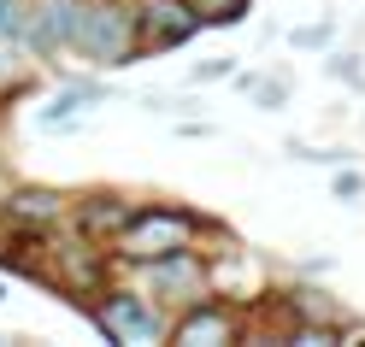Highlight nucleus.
<instances>
[{"mask_svg": "<svg viewBox=\"0 0 365 347\" xmlns=\"http://www.w3.org/2000/svg\"><path fill=\"white\" fill-rule=\"evenodd\" d=\"M189 6L200 12V24H236L247 12V0H189Z\"/></svg>", "mask_w": 365, "mask_h": 347, "instance_id": "nucleus-13", "label": "nucleus"}, {"mask_svg": "<svg viewBox=\"0 0 365 347\" xmlns=\"http://www.w3.org/2000/svg\"><path fill=\"white\" fill-rule=\"evenodd\" d=\"M71 53H83L88 65H101V71L135 65L142 59V18H135V0H88Z\"/></svg>", "mask_w": 365, "mask_h": 347, "instance_id": "nucleus-1", "label": "nucleus"}, {"mask_svg": "<svg viewBox=\"0 0 365 347\" xmlns=\"http://www.w3.org/2000/svg\"><path fill=\"white\" fill-rule=\"evenodd\" d=\"M330 77H341V83H354V88H365V71H359V53H330Z\"/></svg>", "mask_w": 365, "mask_h": 347, "instance_id": "nucleus-16", "label": "nucleus"}, {"mask_svg": "<svg viewBox=\"0 0 365 347\" xmlns=\"http://www.w3.org/2000/svg\"><path fill=\"white\" fill-rule=\"evenodd\" d=\"M236 336H242V318L224 306L218 294L200 300V306H189V312H177V323H171L177 347H212V341H236Z\"/></svg>", "mask_w": 365, "mask_h": 347, "instance_id": "nucleus-6", "label": "nucleus"}, {"mask_svg": "<svg viewBox=\"0 0 365 347\" xmlns=\"http://www.w3.org/2000/svg\"><path fill=\"white\" fill-rule=\"evenodd\" d=\"M0 36H12L18 48L48 59V41H41V24H36V0H0Z\"/></svg>", "mask_w": 365, "mask_h": 347, "instance_id": "nucleus-11", "label": "nucleus"}, {"mask_svg": "<svg viewBox=\"0 0 365 347\" xmlns=\"http://www.w3.org/2000/svg\"><path fill=\"white\" fill-rule=\"evenodd\" d=\"M95 323L112 336V341H130V347H153V341H165L171 336V323H165V312L153 306V300H142V294H106V300H95Z\"/></svg>", "mask_w": 365, "mask_h": 347, "instance_id": "nucleus-3", "label": "nucleus"}, {"mask_svg": "<svg viewBox=\"0 0 365 347\" xmlns=\"http://www.w3.org/2000/svg\"><path fill=\"white\" fill-rule=\"evenodd\" d=\"M101 100H112V88L106 83H88V77H65V88L53 95V106H41V130H65V118L71 112H83V106H101Z\"/></svg>", "mask_w": 365, "mask_h": 347, "instance_id": "nucleus-10", "label": "nucleus"}, {"mask_svg": "<svg viewBox=\"0 0 365 347\" xmlns=\"http://www.w3.org/2000/svg\"><path fill=\"white\" fill-rule=\"evenodd\" d=\"M330 24H301V30H289V48H301V53H324L330 48Z\"/></svg>", "mask_w": 365, "mask_h": 347, "instance_id": "nucleus-14", "label": "nucleus"}, {"mask_svg": "<svg viewBox=\"0 0 365 347\" xmlns=\"http://www.w3.org/2000/svg\"><path fill=\"white\" fill-rule=\"evenodd\" d=\"M18 77H24V59H18V41L0 36V88H18Z\"/></svg>", "mask_w": 365, "mask_h": 347, "instance_id": "nucleus-15", "label": "nucleus"}, {"mask_svg": "<svg viewBox=\"0 0 365 347\" xmlns=\"http://www.w3.org/2000/svg\"><path fill=\"white\" fill-rule=\"evenodd\" d=\"M130 212H135V206H124L118 195H88L71 218H77V229H83L88 247H112V242H118V229L130 224Z\"/></svg>", "mask_w": 365, "mask_h": 347, "instance_id": "nucleus-8", "label": "nucleus"}, {"mask_svg": "<svg viewBox=\"0 0 365 347\" xmlns=\"http://www.w3.org/2000/svg\"><path fill=\"white\" fill-rule=\"evenodd\" d=\"M330 189H336V200H348V206H354V200L365 195V177H359V171H336Z\"/></svg>", "mask_w": 365, "mask_h": 347, "instance_id": "nucleus-17", "label": "nucleus"}, {"mask_svg": "<svg viewBox=\"0 0 365 347\" xmlns=\"http://www.w3.org/2000/svg\"><path fill=\"white\" fill-rule=\"evenodd\" d=\"M83 12H88V0H36V24H41V41H48V53L77 48Z\"/></svg>", "mask_w": 365, "mask_h": 347, "instance_id": "nucleus-9", "label": "nucleus"}, {"mask_svg": "<svg viewBox=\"0 0 365 347\" xmlns=\"http://www.w3.org/2000/svg\"><path fill=\"white\" fill-rule=\"evenodd\" d=\"M224 77H236V59H207V65H195V83H224Z\"/></svg>", "mask_w": 365, "mask_h": 347, "instance_id": "nucleus-19", "label": "nucleus"}, {"mask_svg": "<svg viewBox=\"0 0 365 347\" xmlns=\"http://www.w3.org/2000/svg\"><path fill=\"white\" fill-rule=\"evenodd\" d=\"M182 106H189L182 95H159V88H153V95H142V112H153V118H165V112H182Z\"/></svg>", "mask_w": 365, "mask_h": 347, "instance_id": "nucleus-18", "label": "nucleus"}, {"mask_svg": "<svg viewBox=\"0 0 365 347\" xmlns=\"http://www.w3.org/2000/svg\"><path fill=\"white\" fill-rule=\"evenodd\" d=\"M148 283H153V294L165 300V306H177V312H189V306H200V300H212L218 289H212V271L195 259V253H171V259H153L148 265Z\"/></svg>", "mask_w": 365, "mask_h": 347, "instance_id": "nucleus-4", "label": "nucleus"}, {"mask_svg": "<svg viewBox=\"0 0 365 347\" xmlns=\"http://www.w3.org/2000/svg\"><path fill=\"white\" fill-rule=\"evenodd\" d=\"M195 212H182V206H142V212H130V224L118 229V247L130 265H153V259H171V253H189L195 236H200Z\"/></svg>", "mask_w": 365, "mask_h": 347, "instance_id": "nucleus-2", "label": "nucleus"}, {"mask_svg": "<svg viewBox=\"0 0 365 347\" xmlns=\"http://www.w3.org/2000/svg\"><path fill=\"white\" fill-rule=\"evenodd\" d=\"M135 18H142V53L182 48L195 30H207L189 0H135Z\"/></svg>", "mask_w": 365, "mask_h": 347, "instance_id": "nucleus-5", "label": "nucleus"}, {"mask_svg": "<svg viewBox=\"0 0 365 347\" xmlns=\"http://www.w3.org/2000/svg\"><path fill=\"white\" fill-rule=\"evenodd\" d=\"M236 83L247 88V100H254L259 112H277V106H289V77H247V71H236Z\"/></svg>", "mask_w": 365, "mask_h": 347, "instance_id": "nucleus-12", "label": "nucleus"}, {"mask_svg": "<svg viewBox=\"0 0 365 347\" xmlns=\"http://www.w3.org/2000/svg\"><path fill=\"white\" fill-rule=\"evenodd\" d=\"M0 212H6V224L12 229H30V236H48V229L71 212V206H65V195L59 189H18V195H6V206H0Z\"/></svg>", "mask_w": 365, "mask_h": 347, "instance_id": "nucleus-7", "label": "nucleus"}]
</instances>
